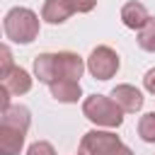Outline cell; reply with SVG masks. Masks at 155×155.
<instances>
[{
  "label": "cell",
  "mask_w": 155,
  "mask_h": 155,
  "mask_svg": "<svg viewBox=\"0 0 155 155\" xmlns=\"http://www.w3.org/2000/svg\"><path fill=\"white\" fill-rule=\"evenodd\" d=\"M2 29L15 44H31L39 36V17L29 7H12L2 19Z\"/></svg>",
  "instance_id": "obj_2"
},
{
  "label": "cell",
  "mask_w": 155,
  "mask_h": 155,
  "mask_svg": "<svg viewBox=\"0 0 155 155\" xmlns=\"http://www.w3.org/2000/svg\"><path fill=\"white\" fill-rule=\"evenodd\" d=\"M138 136L145 143H155V111H148L138 121Z\"/></svg>",
  "instance_id": "obj_13"
},
{
  "label": "cell",
  "mask_w": 155,
  "mask_h": 155,
  "mask_svg": "<svg viewBox=\"0 0 155 155\" xmlns=\"http://www.w3.org/2000/svg\"><path fill=\"white\" fill-rule=\"evenodd\" d=\"M148 19H150L148 7H145L143 2H138V0H131V2H126V5L121 7V22H124L128 29H143Z\"/></svg>",
  "instance_id": "obj_10"
},
{
  "label": "cell",
  "mask_w": 155,
  "mask_h": 155,
  "mask_svg": "<svg viewBox=\"0 0 155 155\" xmlns=\"http://www.w3.org/2000/svg\"><path fill=\"white\" fill-rule=\"evenodd\" d=\"M73 12H75V7L70 0H46L41 7V19L48 24H63Z\"/></svg>",
  "instance_id": "obj_9"
},
{
  "label": "cell",
  "mask_w": 155,
  "mask_h": 155,
  "mask_svg": "<svg viewBox=\"0 0 155 155\" xmlns=\"http://www.w3.org/2000/svg\"><path fill=\"white\" fill-rule=\"evenodd\" d=\"M31 114L24 104H10L0 119V155H19Z\"/></svg>",
  "instance_id": "obj_1"
},
{
  "label": "cell",
  "mask_w": 155,
  "mask_h": 155,
  "mask_svg": "<svg viewBox=\"0 0 155 155\" xmlns=\"http://www.w3.org/2000/svg\"><path fill=\"white\" fill-rule=\"evenodd\" d=\"M111 155H133V150H131L128 145H124V143H121L119 148H114V153H111Z\"/></svg>",
  "instance_id": "obj_19"
},
{
  "label": "cell",
  "mask_w": 155,
  "mask_h": 155,
  "mask_svg": "<svg viewBox=\"0 0 155 155\" xmlns=\"http://www.w3.org/2000/svg\"><path fill=\"white\" fill-rule=\"evenodd\" d=\"M73 2V7H75V12H92L94 10V5H97V0H70Z\"/></svg>",
  "instance_id": "obj_16"
},
{
  "label": "cell",
  "mask_w": 155,
  "mask_h": 155,
  "mask_svg": "<svg viewBox=\"0 0 155 155\" xmlns=\"http://www.w3.org/2000/svg\"><path fill=\"white\" fill-rule=\"evenodd\" d=\"M143 85H145V90H148V92H153V94H155V68H150V70L143 75Z\"/></svg>",
  "instance_id": "obj_17"
},
{
  "label": "cell",
  "mask_w": 155,
  "mask_h": 155,
  "mask_svg": "<svg viewBox=\"0 0 155 155\" xmlns=\"http://www.w3.org/2000/svg\"><path fill=\"white\" fill-rule=\"evenodd\" d=\"M121 145V138L111 131H87L78 145V155H111L114 148Z\"/></svg>",
  "instance_id": "obj_4"
},
{
  "label": "cell",
  "mask_w": 155,
  "mask_h": 155,
  "mask_svg": "<svg viewBox=\"0 0 155 155\" xmlns=\"http://www.w3.org/2000/svg\"><path fill=\"white\" fill-rule=\"evenodd\" d=\"M138 46L143 51H150L155 53V17H150L145 22L143 29H138Z\"/></svg>",
  "instance_id": "obj_12"
},
{
  "label": "cell",
  "mask_w": 155,
  "mask_h": 155,
  "mask_svg": "<svg viewBox=\"0 0 155 155\" xmlns=\"http://www.w3.org/2000/svg\"><path fill=\"white\" fill-rule=\"evenodd\" d=\"M111 99L124 109V114H136L143 107V92L133 85H116L111 90Z\"/></svg>",
  "instance_id": "obj_7"
},
{
  "label": "cell",
  "mask_w": 155,
  "mask_h": 155,
  "mask_svg": "<svg viewBox=\"0 0 155 155\" xmlns=\"http://www.w3.org/2000/svg\"><path fill=\"white\" fill-rule=\"evenodd\" d=\"M87 70L97 80H109L119 70V53L111 46H97L87 56Z\"/></svg>",
  "instance_id": "obj_5"
},
{
  "label": "cell",
  "mask_w": 155,
  "mask_h": 155,
  "mask_svg": "<svg viewBox=\"0 0 155 155\" xmlns=\"http://www.w3.org/2000/svg\"><path fill=\"white\" fill-rule=\"evenodd\" d=\"M0 61H2V65H0V78H5L12 68H15V63H12V51H10V46H2L0 48Z\"/></svg>",
  "instance_id": "obj_15"
},
{
  "label": "cell",
  "mask_w": 155,
  "mask_h": 155,
  "mask_svg": "<svg viewBox=\"0 0 155 155\" xmlns=\"http://www.w3.org/2000/svg\"><path fill=\"white\" fill-rule=\"evenodd\" d=\"M10 97H12V94L7 92V87H2V90H0V109H2V111L10 107Z\"/></svg>",
  "instance_id": "obj_18"
},
{
  "label": "cell",
  "mask_w": 155,
  "mask_h": 155,
  "mask_svg": "<svg viewBox=\"0 0 155 155\" xmlns=\"http://www.w3.org/2000/svg\"><path fill=\"white\" fill-rule=\"evenodd\" d=\"M82 114L97 124V126H104V128H119L121 121H124V109L111 99V94H90L85 97L82 102Z\"/></svg>",
  "instance_id": "obj_3"
},
{
  "label": "cell",
  "mask_w": 155,
  "mask_h": 155,
  "mask_svg": "<svg viewBox=\"0 0 155 155\" xmlns=\"http://www.w3.org/2000/svg\"><path fill=\"white\" fill-rule=\"evenodd\" d=\"M34 75L44 85H53L56 80H63V63L61 53H39L34 58Z\"/></svg>",
  "instance_id": "obj_6"
},
{
  "label": "cell",
  "mask_w": 155,
  "mask_h": 155,
  "mask_svg": "<svg viewBox=\"0 0 155 155\" xmlns=\"http://www.w3.org/2000/svg\"><path fill=\"white\" fill-rule=\"evenodd\" d=\"M27 155H56V150H53V145L48 140H36V143L29 145Z\"/></svg>",
  "instance_id": "obj_14"
},
{
  "label": "cell",
  "mask_w": 155,
  "mask_h": 155,
  "mask_svg": "<svg viewBox=\"0 0 155 155\" xmlns=\"http://www.w3.org/2000/svg\"><path fill=\"white\" fill-rule=\"evenodd\" d=\"M2 87H7V92H10L12 97H19V94H24V92L31 90V78H29V73H27L24 68L15 65V68L2 78Z\"/></svg>",
  "instance_id": "obj_11"
},
{
  "label": "cell",
  "mask_w": 155,
  "mask_h": 155,
  "mask_svg": "<svg viewBox=\"0 0 155 155\" xmlns=\"http://www.w3.org/2000/svg\"><path fill=\"white\" fill-rule=\"evenodd\" d=\"M48 90H51V97H53L56 102H63V104H75V102L82 97L80 80H70V78L56 80L53 85H48Z\"/></svg>",
  "instance_id": "obj_8"
}]
</instances>
